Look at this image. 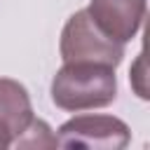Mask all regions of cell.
Masks as SVG:
<instances>
[{
  "label": "cell",
  "mask_w": 150,
  "mask_h": 150,
  "mask_svg": "<svg viewBox=\"0 0 150 150\" xmlns=\"http://www.w3.org/2000/svg\"><path fill=\"white\" fill-rule=\"evenodd\" d=\"M117 96L115 68L91 61L63 63L52 80V101L66 112L105 108Z\"/></svg>",
  "instance_id": "obj_1"
},
{
  "label": "cell",
  "mask_w": 150,
  "mask_h": 150,
  "mask_svg": "<svg viewBox=\"0 0 150 150\" xmlns=\"http://www.w3.org/2000/svg\"><path fill=\"white\" fill-rule=\"evenodd\" d=\"M59 52L63 63L73 61H91V63H105L117 68L124 56V45L108 38L89 16L87 9L75 12L63 30H61V42Z\"/></svg>",
  "instance_id": "obj_2"
},
{
  "label": "cell",
  "mask_w": 150,
  "mask_h": 150,
  "mask_svg": "<svg viewBox=\"0 0 150 150\" xmlns=\"http://www.w3.org/2000/svg\"><path fill=\"white\" fill-rule=\"evenodd\" d=\"M56 148L87 150H122L131 141L127 122L112 115H75L54 134Z\"/></svg>",
  "instance_id": "obj_3"
},
{
  "label": "cell",
  "mask_w": 150,
  "mask_h": 150,
  "mask_svg": "<svg viewBox=\"0 0 150 150\" xmlns=\"http://www.w3.org/2000/svg\"><path fill=\"white\" fill-rule=\"evenodd\" d=\"M87 12L108 38L127 45L143 26L145 0H89Z\"/></svg>",
  "instance_id": "obj_4"
},
{
  "label": "cell",
  "mask_w": 150,
  "mask_h": 150,
  "mask_svg": "<svg viewBox=\"0 0 150 150\" xmlns=\"http://www.w3.org/2000/svg\"><path fill=\"white\" fill-rule=\"evenodd\" d=\"M33 117L35 115L26 87L16 80L0 77V150L16 145Z\"/></svg>",
  "instance_id": "obj_5"
},
{
  "label": "cell",
  "mask_w": 150,
  "mask_h": 150,
  "mask_svg": "<svg viewBox=\"0 0 150 150\" xmlns=\"http://www.w3.org/2000/svg\"><path fill=\"white\" fill-rule=\"evenodd\" d=\"M16 148H56V138L45 120L33 117V122L28 124L23 136L16 141Z\"/></svg>",
  "instance_id": "obj_6"
}]
</instances>
